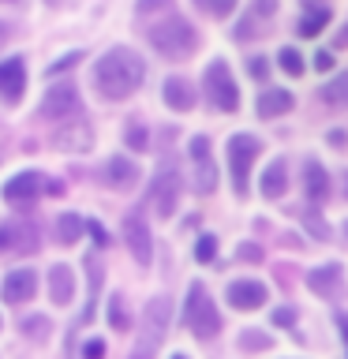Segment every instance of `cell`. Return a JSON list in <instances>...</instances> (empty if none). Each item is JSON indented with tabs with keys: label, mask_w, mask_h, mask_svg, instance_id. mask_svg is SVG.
Instances as JSON below:
<instances>
[{
	"label": "cell",
	"mask_w": 348,
	"mask_h": 359,
	"mask_svg": "<svg viewBox=\"0 0 348 359\" xmlns=\"http://www.w3.org/2000/svg\"><path fill=\"white\" fill-rule=\"evenodd\" d=\"M326 22H330V11H326V8H314V11H307V15L300 19V30H296V34H300V38H319Z\"/></svg>",
	"instance_id": "23"
},
{
	"label": "cell",
	"mask_w": 348,
	"mask_h": 359,
	"mask_svg": "<svg viewBox=\"0 0 348 359\" xmlns=\"http://www.w3.org/2000/svg\"><path fill=\"white\" fill-rule=\"evenodd\" d=\"M292 322H296V311H292V307L274 311V325H292Z\"/></svg>",
	"instance_id": "39"
},
{
	"label": "cell",
	"mask_w": 348,
	"mask_h": 359,
	"mask_svg": "<svg viewBox=\"0 0 348 359\" xmlns=\"http://www.w3.org/2000/svg\"><path fill=\"white\" fill-rule=\"evenodd\" d=\"M142 79H146L142 56L131 53V49H123V45L109 49V53L94 64V86H98L109 101H120V97L135 94V90L142 86Z\"/></svg>",
	"instance_id": "1"
},
{
	"label": "cell",
	"mask_w": 348,
	"mask_h": 359,
	"mask_svg": "<svg viewBox=\"0 0 348 359\" xmlns=\"http://www.w3.org/2000/svg\"><path fill=\"white\" fill-rule=\"evenodd\" d=\"M195 4H199V11H206L210 19H225L236 11V0H195Z\"/></svg>",
	"instance_id": "28"
},
{
	"label": "cell",
	"mask_w": 348,
	"mask_h": 359,
	"mask_svg": "<svg viewBox=\"0 0 348 359\" xmlns=\"http://www.w3.org/2000/svg\"><path fill=\"white\" fill-rule=\"evenodd\" d=\"M83 229H86L90 236H94V243H98V247H105V243H109V232H105V229H101V224H98V221H90V224H83Z\"/></svg>",
	"instance_id": "37"
},
{
	"label": "cell",
	"mask_w": 348,
	"mask_h": 359,
	"mask_svg": "<svg viewBox=\"0 0 348 359\" xmlns=\"http://www.w3.org/2000/svg\"><path fill=\"white\" fill-rule=\"evenodd\" d=\"M123 240H128V247H131V255H135L139 266L154 262V236H150V229H146L142 213H128V217H123Z\"/></svg>",
	"instance_id": "11"
},
{
	"label": "cell",
	"mask_w": 348,
	"mask_h": 359,
	"mask_svg": "<svg viewBox=\"0 0 348 359\" xmlns=\"http://www.w3.org/2000/svg\"><path fill=\"white\" fill-rule=\"evenodd\" d=\"M344 236H348V224H344Z\"/></svg>",
	"instance_id": "49"
},
{
	"label": "cell",
	"mask_w": 348,
	"mask_h": 359,
	"mask_svg": "<svg viewBox=\"0 0 348 359\" xmlns=\"http://www.w3.org/2000/svg\"><path fill=\"white\" fill-rule=\"evenodd\" d=\"M314 67H322V72H330V67H333V53H314Z\"/></svg>",
	"instance_id": "40"
},
{
	"label": "cell",
	"mask_w": 348,
	"mask_h": 359,
	"mask_svg": "<svg viewBox=\"0 0 348 359\" xmlns=\"http://www.w3.org/2000/svg\"><path fill=\"white\" fill-rule=\"evenodd\" d=\"M258 150H262V142H258L255 135H232V142H229V168H232L236 195H247V180H251V165H255Z\"/></svg>",
	"instance_id": "7"
},
{
	"label": "cell",
	"mask_w": 348,
	"mask_h": 359,
	"mask_svg": "<svg viewBox=\"0 0 348 359\" xmlns=\"http://www.w3.org/2000/svg\"><path fill=\"white\" fill-rule=\"evenodd\" d=\"M41 184H45V176H38V172H19L15 180H8V184H4V198H8V202H30V198L41 191Z\"/></svg>",
	"instance_id": "17"
},
{
	"label": "cell",
	"mask_w": 348,
	"mask_h": 359,
	"mask_svg": "<svg viewBox=\"0 0 348 359\" xmlns=\"http://www.w3.org/2000/svg\"><path fill=\"white\" fill-rule=\"evenodd\" d=\"M285 187H288L285 161H274V165L262 172V195H266V198H281V195H285Z\"/></svg>",
	"instance_id": "22"
},
{
	"label": "cell",
	"mask_w": 348,
	"mask_h": 359,
	"mask_svg": "<svg viewBox=\"0 0 348 359\" xmlns=\"http://www.w3.org/2000/svg\"><path fill=\"white\" fill-rule=\"evenodd\" d=\"M337 330H341V337L348 341V314H337Z\"/></svg>",
	"instance_id": "43"
},
{
	"label": "cell",
	"mask_w": 348,
	"mask_h": 359,
	"mask_svg": "<svg viewBox=\"0 0 348 359\" xmlns=\"http://www.w3.org/2000/svg\"><path fill=\"white\" fill-rule=\"evenodd\" d=\"M191 187H195V195H213V187H218V165L210 157L206 135L191 139Z\"/></svg>",
	"instance_id": "8"
},
{
	"label": "cell",
	"mask_w": 348,
	"mask_h": 359,
	"mask_svg": "<svg viewBox=\"0 0 348 359\" xmlns=\"http://www.w3.org/2000/svg\"><path fill=\"white\" fill-rule=\"evenodd\" d=\"M22 90H27V64H22V56L0 60V97H4L8 105H15L22 97Z\"/></svg>",
	"instance_id": "12"
},
{
	"label": "cell",
	"mask_w": 348,
	"mask_h": 359,
	"mask_svg": "<svg viewBox=\"0 0 348 359\" xmlns=\"http://www.w3.org/2000/svg\"><path fill=\"white\" fill-rule=\"evenodd\" d=\"M79 236H83V217H75V213H64V217L56 221V240H60V243H75Z\"/></svg>",
	"instance_id": "25"
},
{
	"label": "cell",
	"mask_w": 348,
	"mask_h": 359,
	"mask_svg": "<svg viewBox=\"0 0 348 359\" xmlns=\"http://www.w3.org/2000/svg\"><path fill=\"white\" fill-rule=\"evenodd\" d=\"M22 330H27V337H38V341H45L49 322H45V318H27V322H22Z\"/></svg>",
	"instance_id": "34"
},
{
	"label": "cell",
	"mask_w": 348,
	"mask_h": 359,
	"mask_svg": "<svg viewBox=\"0 0 348 359\" xmlns=\"http://www.w3.org/2000/svg\"><path fill=\"white\" fill-rule=\"evenodd\" d=\"M236 255H240L243 262H258V258H262V247H255V243H243Z\"/></svg>",
	"instance_id": "38"
},
{
	"label": "cell",
	"mask_w": 348,
	"mask_h": 359,
	"mask_svg": "<svg viewBox=\"0 0 348 359\" xmlns=\"http://www.w3.org/2000/svg\"><path fill=\"white\" fill-rule=\"evenodd\" d=\"M337 49H348V27H344L341 34H337Z\"/></svg>",
	"instance_id": "44"
},
{
	"label": "cell",
	"mask_w": 348,
	"mask_h": 359,
	"mask_svg": "<svg viewBox=\"0 0 348 359\" xmlns=\"http://www.w3.org/2000/svg\"><path fill=\"white\" fill-rule=\"evenodd\" d=\"M123 139H128L131 150H146V131H142V123H139V120H135L131 128L123 131Z\"/></svg>",
	"instance_id": "33"
},
{
	"label": "cell",
	"mask_w": 348,
	"mask_h": 359,
	"mask_svg": "<svg viewBox=\"0 0 348 359\" xmlns=\"http://www.w3.org/2000/svg\"><path fill=\"white\" fill-rule=\"evenodd\" d=\"M307 288L319 292V296H337V288H341V266H319L307 273Z\"/></svg>",
	"instance_id": "19"
},
{
	"label": "cell",
	"mask_w": 348,
	"mask_h": 359,
	"mask_svg": "<svg viewBox=\"0 0 348 359\" xmlns=\"http://www.w3.org/2000/svg\"><path fill=\"white\" fill-rule=\"evenodd\" d=\"M173 0H139V11L146 15V11H154V8H168Z\"/></svg>",
	"instance_id": "42"
},
{
	"label": "cell",
	"mask_w": 348,
	"mask_h": 359,
	"mask_svg": "<svg viewBox=\"0 0 348 359\" xmlns=\"http://www.w3.org/2000/svg\"><path fill=\"white\" fill-rule=\"evenodd\" d=\"M303 191H307L311 202H322L326 195H330V176H326V168L314 161V157L303 161Z\"/></svg>",
	"instance_id": "15"
},
{
	"label": "cell",
	"mask_w": 348,
	"mask_h": 359,
	"mask_svg": "<svg viewBox=\"0 0 348 359\" xmlns=\"http://www.w3.org/2000/svg\"><path fill=\"white\" fill-rule=\"evenodd\" d=\"M72 112H79V90L72 83L49 86V94H45L41 105H38V116L41 120H67Z\"/></svg>",
	"instance_id": "10"
},
{
	"label": "cell",
	"mask_w": 348,
	"mask_h": 359,
	"mask_svg": "<svg viewBox=\"0 0 348 359\" xmlns=\"http://www.w3.org/2000/svg\"><path fill=\"white\" fill-rule=\"evenodd\" d=\"M49 296H53L56 307H67V303H72L75 277H72V269H67V266H53L49 269Z\"/></svg>",
	"instance_id": "18"
},
{
	"label": "cell",
	"mask_w": 348,
	"mask_h": 359,
	"mask_svg": "<svg viewBox=\"0 0 348 359\" xmlns=\"http://www.w3.org/2000/svg\"><path fill=\"white\" fill-rule=\"evenodd\" d=\"M165 105L173 112H191L195 109V90H191L187 79H165Z\"/></svg>",
	"instance_id": "16"
},
{
	"label": "cell",
	"mask_w": 348,
	"mask_h": 359,
	"mask_svg": "<svg viewBox=\"0 0 348 359\" xmlns=\"http://www.w3.org/2000/svg\"><path fill=\"white\" fill-rule=\"evenodd\" d=\"M49 4H64V0H49Z\"/></svg>",
	"instance_id": "47"
},
{
	"label": "cell",
	"mask_w": 348,
	"mask_h": 359,
	"mask_svg": "<svg viewBox=\"0 0 348 359\" xmlns=\"http://www.w3.org/2000/svg\"><path fill=\"white\" fill-rule=\"evenodd\" d=\"M281 67H285L292 79H300L303 75V56L296 49H281Z\"/></svg>",
	"instance_id": "30"
},
{
	"label": "cell",
	"mask_w": 348,
	"mask_h": 359,
	"mask_svg": "<svg viewBox=\"0 0 348 359\" xmlns=\"http://www.w3.org/2000/svg\"><path fill=\"white\" fill-rule=\"evenodd\" d=\"M322 97H326V105L344 109V105H348V75H337V79H330V83L322 86Z\"/></svg>",
	"instance_id": "24"
},
{
	"label": "cell",
	"mask_w": 348,
	"mask_h": 359,
	"mask_svg": "<svg viewBox=\"0 0 348 359\" xmlns=\"http://www.w3.org/2000/svg\"><path fill=\"white\" fill-rule=\"evenodd\" d=\"M180 191H184V180H180L176 161H161L157 172H154V184H150V202H154L157 217H173L176 202H180Z\"/></svg>",
	"instance_id": "5"
},
{
	"label": "cell",
	"mask_w": 348,
	"mask_h": 359,
	"mask_svg": "<svg viewBox=\"0 0 348 359\" xmlns=\"http://www.w3.org/2000/svg\"><path fill=\"white\" fill-rule=\"evenodd\" d=\"M79 60H83V53H79V49H75V53H67V56H60V60H56V64L49 67V75H56V72H64V67H75Z\"/></svg>",
	"instance_id": "35"
},
{
	"label": "cell",
	"mask_w": 348,
	"mask_h": 359,
	"mask_svg": "<svg viewBox=\"0 0 348 359\" xmlns=\"http://www.w3.org/2000/svg\"><path fill=\"white\" fill-rule=\"evenodd\" d=\"M229 303L236 311H258L266 303V285H258V280H232Z\"/></svg>",
	"instance_id": "13"
},
{
	"label": "cell",
	"mask_w": 348,
	"mask_h": 359,
	"mask_svg": "<svg viewBox=\"0 0 348 359\" xmlns=\"http://www.w3.org/2000/svg\"><path fill=\"white\" fill-rule=\"evenodd\" d=\"M109 325L116 333H128L131 330V314H128V307H123V296H112L109 299Z\"/></svg>",
	"instance_id": "26"
},
{
	"label": "cell",
	"mask_w": 348,
	"mask_h": 359,
	"mask_svg": "<svg viewBox=\"0 0 348 359\" xmlns=\"http://www.w3.org/2000/svg\"><path fill=\"white\" fill-rule=\"evenodd\" d=\"M341 195H344V198H348V172H344V176H341Z\"/></svg>",
	"instance_id": "46"
},
{
	"label": "cell",
	"mask_w": 348,
	"mask_h": 359,
	"mask_svg": "<svg viewBox=\"0 0 348 359\" xmlns=\"http://www.w3.org/2000/svg\"><path fill=\"white\" fill-rule=\"evenodd\" d=\"M266 72H269V67H266V56H255V60H251V75H255V79H266Z\"/></svg>",
	"instance_id": "41"
},
{
	"label": "cell",
	"mask_w": 348,
	"mask_h": 359,
	"mask_svg": "<svg viewBox=\"0 0 348 359\" xmlns=\"http://www.w3.org/2000/svg\"><path fill=\"white\" fill-rule=\"evenodd\" d=\"M105 180L112 187H131L135 180H139V168H135V161H128V157H112L105 165Z\"/></svg>",
	"instance_id": "21"
},
{
	"label": "cell",
	"mask_w": 348,
	"mask_h": 359,
	"mask_svg": "<svg viewBox=\"0 0 348 359\" xmlns=\"http://www.w3.org/2000/svg\"><path fill=\"white\" fill-rule=\"evenodd\" d=\"M34 288H38V273H34V269H11L4 277V285H0L8 303H27L34 296Z\"/></svg>",
	"instance_id": "14"
},
{
	"label": "cell",
	"mask_w": 348,
	"mask_h": 359,
	"mask_svg": "<svg viewBox=\"0 0 348 359\" xmlns=\"http://www.w3.org/2000/svg\"><path fill=\"white\" fill-rule=\"evenodd\" d=\"M303 224H307L319 240H330V229H326V221L319 217V210H303Z\"/></svg>",
	"instance_id": "31"
},
{
	"label": "cell",
	"mask_w": 348,
	"mask_h": 359,
	"mask_svg": "<svg viewBox=\"0 0 348 359\" xmlns=\"http://www.w3.org/2000/svg\"><path fill=\"white\" fill-rule=\"evenodd\" d=\"M288 109H292V94H288V90H262V97H258V116H262V120L285 116Z\"/></svg>",
	"instance_id": "20"
},
{
	"label": "cell",
	"mask_w": 348,
	"mask_h": 359,
	"mask_svg": "<svg viewBox=\"0 0 348 359\" xmlns=\"http://www.w3.org/2000/svg\"><path fill=\"white\" fill-rule=\"evenodd\" d=\"M86 273H90V299H86L83 322L94 318V299H98V288H101V266H98V258H86Z\"/></svg>",
	"instance_id": "27"
},
{
	"label": "cell",
	"mask_w": 348,
	"mask_h": 359,
	"mask_svg": "<svg viewBox=\"0 0 348 359\" xmlns=\"http://www.w3.org/2000/svg\"><path fill=\"white\" fill-rule=\"evenodd\" d=\"M202 83H206V97H210L213 109H221V112L240 109V90H236V79H232L225 60H213L206 67V75H202Z\"/></svg>",
	"instance_id": "6"
},
{
	"label": "cell",
	"mask_w": 348,
	"mask_h": 359,
	"mask_svg": "<svg viewBox=\"0 0 348 359\" xmlns=\"http://www.w3.org/2000/svg\"><path fill=\"white\" fill-rule=\"evenodd\" d=\"M83 359H105V344H101V341H86L83 344Z\"/></svg>",
	"instance_id": "36"
},
{
	"label": "cell",
	"mask_w": 348,
	"mask_h": 359,
	"mask_svg": "<svg viewBox=\"0 0 348 359\" xmlns=\"http://www.w3.org/2000/svg\"><path fill=\"white\" fill-rule=\"evenodd\" d=\"M34 247H38V224L34 221L0 224V255H30Z\"/></svg>",
	"instance_id": "9"
},
{
	"label": "cell",
	"mask_w": 348,
	"mask_h": 359,
	"mask_svg": "<svg viewBox=\"0 0 348 359\" xmlns=\"http://www.w3.org/2000/svg\"><path fill=\"white\" fill-rule=\"evenodd\" d=\"M213 255H218V240H213V236H202L199 247H195V258L199 262H213Z\"/></svg>",
	"instance_id": "32"
},
{
	"label": "cell",
	"mask_w": 348,
	"mask_h": 359,
	"mask_svg": "<svg viewBox=\"0 0 348 359\" xmlns=\"http://www.w3.org/2000/svg\"><path fill=\"white\" fill-rule=\"evenodd\" d=\"M150 45L165 56V60H184L187 53H195L199 38H195V30H191L187 19L168 15L165 22H154L150 27Z\"/></svg>",
	"instance_id": "2"
},
{
	"label": "cell",
	"mask_w": 348,
	"mask_h": 359,
	"mask_svg": "<svg viewBox=\"0 0 348 359\" xmlns=\"http://www.w3.org/2000/svg\"><path fill=\"white\" fill-rule=\"evenodd\" d=\"M184 322H187V330L195 333V337H213V333H221V314L218 307H213V299L206 296V288L199 285H191L187 288V303H184Z\"/></svg>",
	"instance_id": "4"
},
{
	"label": "cell",
	"mask_w": 348,
	"mask_h": 359,
	"mask_svg": "<svg viewBox=\"0 0 348 359\" xmlns=\"http://www.w3.org/2000/svg\"><path fill=\"white\" fill-rule=\"evenodd\" d=\"M168 314H173V303L168 296H154L142 311V330H139V344L128 359H157V348L165 341V330H168Z\"/></svg>",
	"instance_id": "3"
},
{
	"label": "cell",
	"mask_w": 348,
	"mask_h": 359,
	"mask_svg": "<svg viewBox=\"0 0 348 359\" xmlns=\"http://www.w3.org/2000/svg\"><path fill=\"white\" fill-rule=\"evenodd\" d=\"M173 359H184V355H173Z\"/></svg>",
	"instance_id": "48"
},
{
	"label": "cell",
	"mask_w": 348,
	"mask_h": 359,
	"mask_svg": "<svg viewBox=\"0 0 348 359\" xmlns=\"http://www.w3.org/2000/svg\"><path fill=\"white\" fill-rule=\"evenodd\" d=\"M240 348H243V352H262V348H269V337L258 333V330H247L240 337Z\"/></svg>",
	"instance_id": "29"
},
{
	"label": "cell",
	"mask_w": 348,
	"mask_h": 359,
	"mask_svg": "<svg viewBox=\"0 0 348 359\" xmlns=\"http://www.w3.org/2000/svg\"><path fill=\"white\" fill-rule=\"evenodd\" d=\"M8 34H11V27H8V22H0V45L8 41Z\"/></svg>",
	"instance_id": "45"
}]
</instances>
